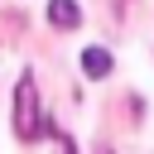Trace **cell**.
I'll list each match as a JSON object with an SVG mask.
<instances>
[{"label":"cell","mask_w":154,"mask_h":154,"mask_svg":"<svg viewBox=\"0 0 154 154\" xmlns=\"http://www.w3.org/2000/svg\"><path fill=\"white\" fill-rule=\"evenodd\" d=\"M48 24H53V29H77V24H82L77 0H48Z\"/></svg>","instance_id":"2"},{"label":"cell","mask_w":154,"mask_h":154,"mask_svg":"<svg viewBox=\"0 0 154 154\" xmlns=\"http://www.w3.org/2000/svg\"><path fill=\"white\" fill-rule=\"evenodd\" d=\"M14 135L29 144V140H38V135H58V125L38 111V87H34V77L24 72L19 77V87H14Z\"/></svg>","instance_id":"1"},{"label":"cell","mask_w":154,"mask_h":154,"mask_svg":"<svg viewBox=\"0 0 154 154\" xmlns=\"http://www.w3.org/2000/svg\"><path fill=\"white\" fill-rule=\"evenodd\" d=\"M82 72L96 77V82L111 77V53H106V48H87V53H82Z\"/></svg>","instance_id":"3"}]
</instances>
